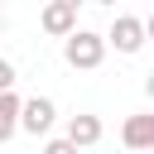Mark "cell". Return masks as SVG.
I'll return each mask as SVG.
<instances>
[{
    "instance_id": "cell-12",
    "label": "cell",
    "mask_w": 154,
    "mask_h": 154,
    "mask_svg": "<svg viewBox=\"0 0 154 154\" xmlns=\"http://www.w3.org/2000/svg\"><path fill=\"white\" fill-rule=\"evenodd\" d=\"M0 34H5V14H0Z\"/></svg>"
},
{
    "instance_id": "cell-7",
    "label": "cell",
    "mask_w": 154,
    "mask_h": 154,
    "mask_svg": "<svg viewBox=\"0 0 154 154\" xmlns=\"http://www.w3.org/2000/svg\"><path fill=\"white\" fill-rule=\"evenodd\" d=\"M19 130V96L14 91H0V144Z\"/></svg>"
},
{
    "instance_id": "cell-4",
    "label": "cell",
    "mask_w": 154,
    "mask_h": 154,
    "mask_svg": "<svg viewBox=\"0 0 154 154\" xmlns=\"http://www.w3.org/2000/svg\"><path fill=\"white\" fill-rule=\"evenodd\" d=\"M120 140H125L130 154H149L154 149V116H130L120 125Z\"/></svg>"
},
{
    "instance_id": "cell-5",
    "label": "cell",
    "mask_w": 154,
    "mask_h": 154,
    "mask_svg": "<svg viewBox=\"0 0 154 154\" xmlns=\"http://www.w3.org/2000/svg\"><path fill=\"white\" fill-rule=\"evenodd\" d=\"M63 140H67L72 149H91V144H101V120L82 111V116L67 120V135H63Z\"/></svg>"
},
{
    "instance_id": "cell-10",
    "label": "cell",
    "mask_w": 154,
    "mask_h": 154,
    "mask_svg": "<svg viewBox=\"0 0 154 154\" xmlns=\"http://www.w3.org/2000/svg\"><path fill=\"white\" fill-rule=\"evenodd\" d=\"M53 5H63V10H77V5H82V0H53Z\"/></svg>"
},
{
    "instance_id": "cell-1",
    "label": "cell",
    "mask_w": 154,
    "mask_h": 154,
    "mask_svg": "<svg viewBox=\"0 0 154 154\" xmlns=\"http://www.w3.org/2000/svg\"><path fill=\"white\" fill-rule=\"evenodd\" d=\"M63 58H67V67L91 72V67H101V63H106V38H101L96 29H72V34H67V43H63Z\"/></svg>"
},
{
    "instance_id": "cell-3",
    "label": "cell",
    "mask_w": 154,
    "mask_h": 154,
    "mask_svg": "<svg viewBox=\"0 0 154 154\" xmlns=\"http://www.w3.org/2000/svg\"><path fill=\"white\" fill-rule=\"evenodd\" d=\"M53 120H58V106H53L48 96H29V101H19V130H29V135H48Z\"/></svg>"
},
{
    "instance_id": "cell-2",
    "label": "cell",
    "mask_w": 154,
    "mask_h": 154,
    "mask_svg": "<svg viewBox=\"0 0 154 154\" xmlns=\"http://www.w3.org/2000/svg\"><path fill=\"white\" fill-rule=\"evenodd\" d=\"M144 34H149L144 19H135V14H116L111 34H101V38L116 43V53H140V48H144Z\"/></svg>"
},
{
    "instance_id": "cell-11",
    "label": "cell",
    "mask_w": 154,
    "mask_h": 154,
    "mask_svg": "<svg viewBox=\"0 0 154 154\" xmlns=\"http://www.w3.org/2000/svg\"><path fill=\"white\" fill-rule=\"evenodd\" d=\"M96 5H116V0H96Z\"/></svg>"
},
{
    "instance_id": "cell-8",
    "label": "cell",
    "mask_w": 154,
    "mask_h": 154,
    "mask_svg": "<svg viewBox=\"0 0 154 154\" xmlns=\"http://www.w3.org/2000/svg\"><path fill=\"white\" fill-rule=\"evenodd\" d=\"M0 91H14V63L0 58Z\"/></svg>"
},
{
    "instance_id": "cell-6",
    "label": "cell",
    "mask_w": 154,
    "mask_h": 154,
    "mask_svg": "<svg viewBox=\"0 0 154 154\" xmlns=\"http://www.w3.org/2000/svg\"><path fill=\"white\" fill-rule=\"evenodd\" d=\"M38 24H43L53 38H67V34L77 29V10H63V5H53V0H48V5H43V14H38Z\"/></svg>"
},
{
    "instance_id": "cell-9",
    "label": "cell",
    "mask_w": 154,
    "mask_h": 154,
    "mask_svg": "<svg viewBox=\"0 0 154 154\" xmlns=\"http://www.w3.org/2000/svg\"><path fill=\"white\" fill-rule=\"evenodd\" d=\"M43 154H77V149H72L67 140H48V144H43Z\"/></svg>"
}]
</instances>
